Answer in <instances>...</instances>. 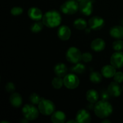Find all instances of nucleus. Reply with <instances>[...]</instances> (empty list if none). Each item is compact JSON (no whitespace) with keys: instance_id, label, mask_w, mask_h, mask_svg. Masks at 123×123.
I'll list each match as a JSON object with an SVG mask.
<instances>
[{"instance_id":"28","label":"nucleus","mask_w":123,"mask_h":123,"mask_svg":"<svg viewBox=\"0 0 123 123\" xmlns=\"http://www.w3.org/2000/svg\"><path fill=\"white\" fill-rule=\"evenodd\" d=\"M113 49L116 51H121L123 49V41L119 40L115 41L112 44Z\"/></svg>"},{"instance_id":"22","label":"nucleus","mask_w":123,"mask_h":123,"mask_svg":"<svg viewBox=\"0 0 123 123\" xmlns=\"http://www.w3.org/2000/svg\"><path fill=\"white\" fill-rule=\"evenodd\" d=\"M73 26L77 30H82L86 28L87 26V23L85 19L82 18H78L74 20L73 23Z\"/></svg>"},{"instance_id":"21","label":"nucleus","mask_w":123,"mask_h":123,"mask_svg":"<svg viewBox=\"0 0 123 123\" xmlns=\"http://www.w3.org/2000/svg\"><path fill=\"white\" fill-rule=\"evenodd\" d=\"M86 100L91 103H96L98 101L99 95L98 92L94 89H90L86 93Z\"/></svg>"},{"instance_id":"31","label":"nucleus","mask_w":123,"mask_h":123,"mask_svg":"<svg viewBox=\"0 0 123 123\" xmlns=\"http://www.w3.org/2000/svg\"><path fill=\"white\" fill-rule=\"evenodd\" d=\"M82 60L85 62H89L92 61V56L90 53L85 52L82 54Z\"/></svg>"},{"instance_id":"25","label":"nucleus","mask_w":123,"mask_h":123,"mask_svg":"<svg viewBox=\"0 0 123 123\" xmlns=\"http://www.w3.org/2000/svg\"><path fill=\"white\" fill-rule=\"evenodd\" d=\"M52 85L54 88L57 89V90L60 89L64 85V79H62L61 77H55L52 81Z\"/></svg>"},{"instance_id":"7","label":"nucleus","mask_w":123,"mask_h":123,"mask_svg":"<svg viewBox=\"0 0 123 123\" xmlns=\"http://www.w3.org/2000/svg\"><path fill=\"white\" fill-rule=\"evenodd\" d=\"M64 85L70 90L75 89L79 86V79L74 74H68L64 78Z\"/></svg>"},{"instance_id":"29","label":"nucleus","mask_w":123,"mask_h":123,"mask_svg":"<svg viewBox=\"0 0 123 123\" xmlns=\"http://www.w3.org/2000/svg\"><path fill=\"white\" fill-rule=\"evenodd\" d=\"M23 8L20 7H13L11 10V14L13 16H19L22 14Z\"/></svg>"},{"instance_id":"13","label":"nucleus","mask_w":123,"mask_h":123,"mask_svg":"<svg viewBox=\"0 0 123 123\" xmlns=\"http://www.w3.org/2000/svg\"><path fill=\"white\" fill-rule=\"evenodd\" d=\"M28 15L32 20L38 21L42 19L43 16L42 10L37 7H31L28 11Z\"/></svg>"},{"instance_id":"27","label":"nucleus","mask_w":123,"mask_h":123,"mask_svg":"<svg viewBox=\"0 0 123 123\" xmlns=\"http://www.w3.org/2000/svg\"><path fill=\"white\" fill-rule=\"evenodd\" d=\"M29 99H30V101L32 104L38 105V104L40 103L42 100L44 99V98L41 97L38 94L34 92V93H32L30 95V97H29Z\"/></svg>"},{"instance_id":"33","label":"nucleus","mask_w":123,"mask_h":123,"mask_svg":"<svg viewBox=\"0 0 123 123\" xmlns=\"http://www.w3.org/2000/svg\"><path fill=\"white\" fill-rule=\"evenodd\" d=\"M110 94L109 93L108 91H102V94H101V97H102L103 100H107L109 98V96H110Z\"/></svg>"},{"instance_id":"9","label":"nucleus","mask_w":123,"mask_h":123,"mask_svg":"<svg viewBox=\"0 0 123 123\" xmlns=\"http://www.w3.org/2000/svg\"><path fill=\"white\" fill-rule=\"evenodd\" d=\"M90 28L95 31L101 30L105 25V20L100 16H93L90 18L88 21Z\"/></svg>"},{"instance_id":"3","label":"nucleus","mask_w":123,"mask_h":123,"mask_svg":"<svg viewBox=\"0 0 123 123\" xmlns=\"http://www.w3.org/2000/svg\"><path fill=\"white\" fill-rule=\"evenodd\" d=\"M39 110L33 104L25 105L22 110L24 117L29 121L36 120L39 115Z\"/></svg>"},{"instance_id":"15","label":"nucleus","mask_w":123,"mask_h":123,"mask_svg":"<svg viewBox=\"0 0 123 123\" xmlns=\"http://www.w3.org/2000/svg\"><path fill=\"white\" fill-rule=\"evenodd\" d=\"M106 47L105 42L102 38H96L91 43V48L95 52H101Z\"/></svg>"},{"instance_id":"24","label":"nucleus","mask_w":123,"mask_h":123,"mask_svg":"<svg viewBox=\"0 0 123 123\" xmlns=\"http://www.w3.org/2000/svg\"><path fill=\"white\" fill-rule=\"evenodd\" d=\"M44 24L43 22L40 21H37L36 22L33 23L32 25L31 26V30L32 32L34 33H38V32H40L43 28V26H44Z\"/></svg>"},{"instance_id":"39","label":"nucleus","mask_w":123,"mask_h":123,"mask_svg":"<svg viewBox=\"0 0 123 123\" xmlns=\"http://www.w3.org/2000/svg\"></svg>"},{"instance_id":"18","label":"nucleus","mask_w":123,"mask_h":123,"mask_svg":"<svg viewBox=\"0 0 123 123\" xmlns=\"http://www.w3.org/2000/svg\"><path fill=\"white\" fill-rule=\"evenodd\" d=\"M66 115L62 111L54 112L51 116V121L54 123H64L66 122Z\"/></svg>"},{"instance_id":"30","label":"nucleus","mask_w":123,"mask_h":123,"mask_svg":"<svg viewBox=\"0 0 123 123\" xmlns=\"http://www.w3.org/2000/svg\"><path fill=\"white\" fill-rule=\"evenodd\" d=\"M114 81L117 83H121L123 82V73L121 72H116L115 75L114 76Z\"/></svg>"},{"instance_id":"4","label":"nucleus","mask_w":123,"mask_h":123,"mask_svg":"<svg viewBox=\"0 0 123 123\" xmlns=\"http://www.w3.org/2000/svg\"><path fill=\"white\" fill-rule=\"evenodd\" d=\"M38 110L44 115H50L55 112V105L51 100L43 99L38 104Z\"/></svg>"},{"instance_id":"10","label":"nucleus","mask_w":123,"mask_h":123,"mask_svg":"<svg viewBox=\"0 0 123 123\" xmlns=\"http://www.w3.org/2000/svg\"><path fill=\"white\" fill-rule=\"evenodd\" d=\"M111 64L115 68H120L123 66V52H115L111 57Z\"/></svg>"},{"instance_id":"20","label":"nucleus","mask_w":123,"mask_h":123,"mask_svg":"<svg viewBox=\"0 0 123 123\" xmlns=\"http://www.w3.org/2000/svg\"><path fill=\"white\" fill-rule=\"evenodd\" d=\"M54 72L57 76L64 78L67 73V67L63 63H58L54 67Z\"/></svg>"},{"instance_id":"37","label":"nucleus","mask_w":123,"mask_h":123,"mask_svg":"<svg viewBox=\"0 0 123 123\" xmlns=\"http://www.w3.org/2000/svg\"><path fill=\"white\" fill-rule=\"evenodd\" d=\"M76 1H79V2H80V1H82V0H76Z\"/></svg>"},{"instance_id":"5","label":"nucleus","mask_w":123,"mask_h":123,"mask_svg":"<svg viewBox=\"0 0 123 123\" xmlns=\"http://www.w3.org/2000/svg\"><path fill=\"white\" fill-rule=\"evenodd\" d=\"M60 9L64 14H75L79 10V4L76 0H68L61 5Z\"/></svg>"},{"instance_id":"12","label":"nucleus","mask_w":123,"mask_h":123,"mask_svg":"<svg viewBox=\"0 0 123 123\" xmlns=\"http://www.w3.org/2000/svg\"><path fill=\"white\" fill-rule=\"evenodd\" d=\"M72 32L70 28L66 25H62L58 29L57 35L58 37L61 40H68L70 37Z\"/></svg>"},{"instance_id":"19","label":"nucleus","mask_w":123,"mask_h":123,"mask_svg":"<svg viewBox=\"0 0 123 123\" xmlns=\"http://www.w3.org/2000/svg\"><path fill=\"white\" fill-rule=\"evenodd\" d=\"M9 101L11 105L14 108H19L22 104V98L20 94L14 92L10 96Z\"/></svg>"},{"instance_id":"32","label":"nucleus","mask_w":123,"mask_h":123,"mask_svg":"<svg viewBox=\"0 0 123 123\" xmlns=\"http://www.w3.org/2000/svg\"><path fill=\"white\" fill-rule=\"evenodd\" d=\"M6 90L8 92H13L15 90V86L14 84L12 82H8L5 86Z\"/></svg>"},{"instance_id":"35","label":"nucleus","mask_w":123,"mask_h":123,"mask_svg":"<svg viewBox=\"0 0 123 123\" xmlns=\"http://www.w3.org/2000/svg\"><path fill=\"white\" fill-rule=\"evenodd\" d=\"M102 123H111V121H109V120H104V121H102Z\"/></svg>"},{"instance_id":"17","label":"nucleus","mask_w":123,"mask_h":123,"mask_svg":"<svg viewBox=\"0 0 123 123\" xmlns=\"http://www.w3.org/2000/svg\"><path fill=\"white\" fill-rule=\"evenodd\" d=\"M116 73V68L112 65H106L103 66L102 68V74L106 78H111L114 77Z\"/></svg>"},{"instance_id":"36","label":"nucleus","mask_w":123,"mask_h":123,"mask_svg":"<svg viewBox=\"0 0 123 123\" xmlns=\"http://www.w3.org/2000/svg\"><path fill=\"white\" fill-rule=\"evenodd\" d=\"M9 123V122H8V121H1V123Z\"/></svg>"},{"instance_id":"23","label":"nucleus","mask_w":123,"mask_h":123,"mask_svg":"<svg viewBox=\"0 0 123 123\" xmlns=\"http://www.w3.org/2000/svg\"><path fill=\"white\" fill-rule=\"evenodd\" d=\"M102 74L97 72H92L90 74V80L94 84H98L102 80Z\"/></svg>"},{"instance_id":"2","label":"nucleus","mask_w":123,"mask_h":123,"mask_svg":"<svg viewBox=\"0 0 123 123\" xmlns=\"http://www.w3.org/2000/svg\"><path fill=\"white\" fill-rule=\"evenodd\" d=\"M62 20L61 16L56 10H50L43 14L42 22L46 26L50 28H55L60 25Z\"/></svg>"},{"instance_id":"6","label":"nucleus","mask_w":123,"mask_h":123,"mask_svg":"<svg viewBox=\"0 0 123 123\" xmlns=\"http://www.w3.org/2000/svg\"><path fill=\"white\" fill-rule=\"evenodd\" d=\"M81 52L76 47H71L66 52V59L67 61L73 64H77L82 60Z\"/></svg>"},{"instance_id":"14","label":"nucleus","mask_w":123,"mask_h":123,"mask_svg":"<svg viewBox=\"0 0 123 123\" xmlns=\"http://www.w3.org/2000/svg\"><path fill=\"white\" fill-rule=\"evenodd\" d=\"M108 91L111 96L114 97H118L121 94V86L119 83L116 82H112L108 87Z\"/></svg>"},{"instance_id":"11","label":"nucleus","mask_w":123,"mask_h":123,"mask_svg":"<svg viewBox=\"0 0 123 123\" xmlns=\"http://www.w3.org/2000/svg\"><path fill=\"white\" fill-rule=\"evenodd\" d=\"M76 120L79 123H89L91 121V116L88 111L81 109L77 112Z\"/></svg>"},{"instance_id":"1","label":"nucleus","mask_w":123,"mask_h":123,"mask_svg":"<svg viewBox=\"0 0 123 123\" xmlns=\"http://www.w3.org/2000/svg\"><path fill=\"white\" fill-rule=\"evenodd\" d=\"M94 111L96 116L101 119H105L111 115L113 108L110 103L102 100L96 102L94 106Z\"/></svg>"},{"instance_id":"34","label":"nucleus","mask_w":123,"mask_h":123,"mask_svg":"<svg viewBox=\"0 0 123 123\" xmlns=\"http://www.w3.org/2000/svg\"><path fill=\"white\" fill-rule=\"evenodd\" d=\"M67 123H77V121H76V120H69V121H67Z\"/></svg>"},{"instance_id":"8","label":"nucleus","mask_w":123,"mask_h":123,"mask_svg":"<svg viewBox=\"0 0 123 123\" xmlns=\"http://www.w3.org/2000/svg\"><path fill=\"white\" fill-rule=\"evenodd\" d=\"M79 10L85 16L91 15L93 11L92 1L90 0H82L79 4Z\"/></svg>"},{"instance_id":"16","label":"nucleus","mask_w":123,"mask_h":123,"mask_svg":"<svg viewBox=\"0 0 123 123\" xmlns=\"http://www.w3.org/2000/svg\"><path fill=\"white\" fill-rule=\"evenodd\" d=\"M111 36L114 38L121 40L123 38V26L120 25L112 26L109 31Z\"/></svg>"},{"instance_id":"38","label":"nucleus","mask_w":123,"mask_h":123,"mask_svg":"<svg viewBox=\"0 0 123 123\" xmlns=\"http://www.w3.org/2000/svg\"><path fill=\"white\" fill-rule=\"evenodd\" d=\"M90 1H94V0H90Z\"/></svg>"},{"instance_id":"26","label":"nucleus","mask_w":123,"mask_h":123,"mask_svg":"<svg viewBox=\"0 0 123 123\" xmlns=\"http://www.w3.org/2000/svg\"><path fill=\"white\" fill-rule=\"evenodd\" d=\"M85 70H86V67L84 66L83 64L81 63H77L75 66L72 67L71 68V71L73 72H74L76 73H78V74H82L85 72Z\"/></svg>"}]
</instances>
